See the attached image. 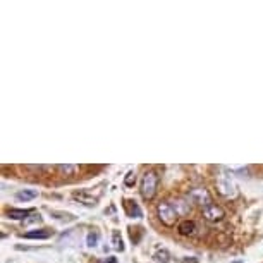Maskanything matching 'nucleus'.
I'll use <instances>...</instances> for the list:
<instances>
[{
	"label": "nucleus",
	"mask_w": 263,
	"mask_h": 263,
	"mask_svg": "<svg viewBox=\"0 0 263 263\" xmlns=\"http://www.w3.org/2000/svg\"><path fill=\"white\" fill-rule=\"evenodd\" d=\"M156 188H159V176H156V172L146 171L143 174V179H141V196L145 198L146 201L153 200L156 194Z\"/></svg>",
	"instance_id": "1"
},
{
	"label": "nucleus",
	"mask_w": 263,
	"mask_h": 263,
	"mask_svg": "<svg viewBox=\"0 0 263 263\" xmlns=\"http://www.w3.org/2000/svg\"><path fill=\"white\" fill-rule=\"evenodd\" d=\"M155 260L160 263H169L171 261V254H169L167 249H162V251H156L155 253Z\"/></svg>",
	"instance_id": "15"
},
{
	"label": "nucleus",
	"mask_w": 263,
	"mask_h": 263,
	"mask_svg": "<svg viewBox=\"0 0 263 263\" xmlns=\"http://www.w3.org/2000/svg\"><path fill=\"white\" fill-rule=\"evenodd\" d=\"M188 200L193 201V203H196V205H201V208L212 203L208 191H206L205 188H194V189H191L189 194H188Z\"/></svg>",
	"instance_id": "5"
},
{
	"label": "nucleus",
	"mask_w": 263,
	"mask_h": 263,
	"mask_svg": "<svg viewBox=\"0 0 263 263\" xmlns=\"http://www.w3.org/2000/svg\"><path fill=\"white\" fill-rule=\"evenodd\" d=\"M124 184H126V186H129V188H131V186L136 184V174H134L133 171L127 172V176H126V179H124Z\"/></svg>",
	"instance_id": "16"
},
{
	"label": "nucleus",
	"mask_w": 263,
	"mask_h": 263,
	"mask_svg": "<svg viewBox=\"0 0 263 263\" xmlns=\"http://www.w3.org/2000/svg\"><path fill=\"white\" fill-rule=\"evenodd\" d=\"M36 196H38V191H35V189H24V191H19V193L16 194V200L29 201V200H33V198H36Z\"/></svg>",
	"instance_id": "11"
},
{
	"label": "nucleus",
	"mask_w": 263,
	"mask_h": 263,
	"mask_svg": "<svg viewBox=\"0 0 263 263\" xmlns=\"http://www.w3.org/2000/svg\"><path fill=\"white\" fill-rule=\"evenodd\" d=\"M33 212L31 210H23V208H9L7 210V215H9V219L12 220H26L28 215H31Z\"/></svg>",
	"instance_id": "10"
},
{
	"label": "nucleus",
	"mask_w": 263,
	"mask_h": 263,
	"mask_svg": "<svg viewBox=\"0 0 263 263\" xmlns=\"http://www.w3.org/2000/svg\"><path fill=\"white\" fill-rule=\"evenodd\" d=\"M57 171L62 172L64 176H74L76 172H78V165H57Z\"/></svg>",
	"instance_id": "12"
},
{
	"label": "nucleus",
	"mask_w": 263,
	"mask_h": 263,
	"mask_svg": "<svg viewBox=\"0 0 263 263\" xmlns=\"http://www.w3.org/2000/svg\"><path fill=\"white\" fill-rule=\"evenodd\" d=\"M100 263H117V260L114 256H109V258H105V260L100 261Z\"/></svg>",
	"instance_id": "18"
},
{
	"label": "nucleus",
	"mask_w": 263,
	"mask_h": 263,
	"mask_svg": "<svg viewBox=\"0 0 263 263\" xmlns=\"http://www.w3.org/2000/svg\"><path fill=\"white\" fill-rule=\"evenodd\" d=\"M50 236H52L50 229H35V231H29L24 234L26 239H48Z\"/></svg>",
	"instance_id": "9"
},
{
	"label": "nucleus",
	"mask_w": 263,
	"mask_h": 263,
	"mask_svg": "<svg viewBox=\"0 0 263 263\" xmlns=\"http://www.w3.org/2000/svg\"><path fill=\"white\" fill-rule=\"evenodd\" d=\"M171 203L174 205V208H176V212H177V215H179V217H182V215H188L189 212H191V205H189L188 200L177 198V200H174Z\"/></svg>",
	"instance_id": "8"
},
{
	"label": "nucleus",
	"mask_w": 263,
	"mask_h": 263,
	"mask_svg": "<svg viewBox=\"0 0 263 263\" xmlns=\"http://www.w3.org/2000/svg\"><path fill=\"white\" fill-rule=\"evenodd\" d=\"M177 232H179L181 236H193L194 232H196V222L194 220H182V222L177 224Z\"/></svg>",
	"instance_id": "6"
},
{
	"label": "nucleus",
	"mask_w": 263,
	"mask_h": 263,
	"mask_svg": "<svg viewBox=\"0 0 263 263\" xmlns=\"http://www.w3.org/2000/svg\"><path fill=\"white\" fill-rule=\"evenodd\" d=\"M124 206H126V212H127L129 217H133V219H141L143 217V212L134 200H126Z\"/></svg>",
	"instance_id": "7"
},
{
	"label": "nucleus",
	"mask_w": 263,
	"mask_h": 263,
	"mask_svg": "<svg viewBox=\"0 0 263 263\" xmlns=\"http://www.w3.org/2000/svg\"><path fill=\"white\" fill-rule=\"evenodd\" d=\"M98 241H100V234L96 231H91V232H88V236H86V244L90 246V248H95L96 244H98Z\"/></svg>",
	"instance_id": "14"
},
{
	"label": "nucleus",
	"mask_w": 263,
	"mask_h": 263,
	"mask_svg": "<svg viewBox=\"0 0 263 263\" xmlns=\"http://www.w3.org/2000/svg\"><path fill=\"white\" fill-rule=\"evenodd\" d=\"M41 217H40V214H31V217L24 220V224H31V222H40Z\"/></svg>",
	"instance_id": "17"
},
{
	"label": "nucleus",
	"mask_w": 263,
	"mask_h": 263,
	"mask_svg": "<svg viewBox=\"0 0 263 263\" xmlns=\"http://www.w3.org/2000/svg\"><path fill=\"white\" fill-rule=\"evenodd\" d=\"M217 191L222 196H226V198H236L237 196V188H236V184L232 182L229 177L226 176H222V177H219V181H217Z\"/></svg>",
	"instance_id": "4"
},
{
	"label": "nucleus",
	"mask_w": 263,
	"mask_h": 263,
	"mask_svg": "<svg viewBox=\"0 0 263 263\" xmlns=\"http://www.w3.org/2000/svg\"><path fill=\"white\" fill-rule=\"evenodd\" d=\"M112 243H114V248H116L117 251H124V243H122V237H121V232L119 231H114Z\"/></svg>",
	"instance_id": "13"
},
{
	"label": "nucleus",
	"mask_w": 263,
	"mask_h": 263,
	"mask_svg": "<svg viewBox=\"0 0 263 263\" xmlns=\"http://www.w3.org/2000/svg\"><path fill=\"white\" fill-rule=\"evenodd\" d=\"M201 215L203 219L208 220V222H220V220L226 217V212H224L222 206H219L217 203H210V205L201 208Z\"/></svg>",
	"instance_id": "3"
},
{
	"label": "nucleus",
	"mask_w": 263,
	"mask_h": 263,
	"mask_svg": "<svg viewBox=\"0 0 263 263\" xmlns=\"http://www.w3.org/2000/svg\"><path fill=\"white\" fill-rule=\"evenodd\" d=\"M156 215H159L160 222L167 227H172L174 224H176L177 217H179L171 201H160L159 205H156Z\"/></svg>",
	"instance_id": "2"
}]
</instances>
